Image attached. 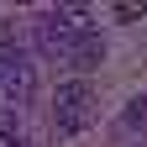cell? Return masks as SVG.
<instances>
[{
    "mask_svg": "<svg viewBox=\"0 0 147 147\" xmlns=\"http://www.w3.org/2000/svg\"><path fill=\"white\" fill-rule=\"evenodd\" d=\"M126 126H147V95H137L131 105H126V116H121Z\"/></svg>",
    "mask_w": 147,
    "mask_h": 147,
    "instance_id": "cell-3",
    "label": "cell"
},
{
    "mask_svg": "<svg viewBox=\"0 0 147 147\" xmlns=\"http://www.w3.org/2000/svg\"><path fill=\"white\" fill-rule=\"evenodd\" d=\"M68 58L79 63V68H95V63L105 58V42H100V32H95V26H89V32H79V42L68 47Z\"/></svg>",
    "mask_w": 147,
    "mask_h": 147,
    "instance_id": "cell-2",
    "label": "cell"
},
{
    "mask_svg": "<svg viewBox=\"0 0 147 147\" xmlns=\"http://www.w3.org/2000/svg\"><path fill=\"white\" fill-rule=\"evenodd\" d=\"M89 121H95V89H89V79L58 84V95H53V126H58V137L84 131Z\"/></svg>",
    "mask_w": 147,
    "mask_h": 147,
    "instance_id": "cell-1",
    "label": "cell"
}]
</instances>
